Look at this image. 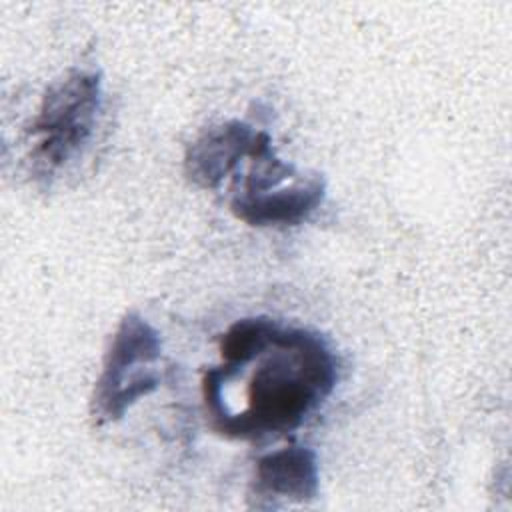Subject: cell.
<instances>
[{
	"label": "cell",
	"instance_id": "obj_3",
	"mask_svg": "<svg viewBox=\"0 0 512 512\" xmlns=\"http://www.w3.org/2000/svg\"><path fill=\"white\" fill-rule=\"evenodd\" d=\"M160 354L162 340L158 330L138 312L124 314L92 392V414L100 424L124 418L140 398L158 388L160 378L154 364Z\"/></svg>",
	"mask_w": 512,
	"mask_h": 512
},
{
	"label": "cell",
	"instance_id": "obj_1",
	"mask_svg": "<svg viewBox=\"0 0 512 512\" xmlns=\"http://www.w3.org/2000/svg\"><path fill=\"white\" fill-rule=\"evenodd\" d=\"M218 368L244 376L240 406L210 422L230 440H262L298 430L330 398L338 382V360L326 338L282 322L250 360L220 362Z\"/></svg>",
	"mask_w": 512,
	"mask_h": 512
},
{
	"label": "cell",
	"instance_id": "obj_5",
	"mask_svg": "<svg viewBox=\"0 0 512 512\" xmlns=\"http://www.w3.org/2000/svg\"><path fill=\"white\" fill-rule=\"evenodd\" d=\"M326 182L322 176H302L262 188L232 190L230 210L248 226L290 228L306 222L324 202Z\"/></svg>",
	"mask_w": 512,
	"mask_h": 512
},
{
	"label": "cell",
	"instance_id": "obj_2",
	"mask_svg": "<svg viewBox=\"0 0 512 512\" xmlns=\"http://www.w3.org/2000/svg\"><path fill=\"white\" fill-rule=\"evenodd\" d=\"M100 110V72L70 68L56 78L44 90L28 128L32 172L40 178H52L80 158L94 136Z\"/></svg>",
	"mask_w": 512,
	"mask_h": 512
},
{
	"label": "cell",
	"instance_id": "obj_4",
	"mask_svg": "<svg viewBox=\"0 0 512 512\" xmlns=\"http://www.w3.org/2000/svg\"><path fill=\"white\" fill-rule=\"evenodd\" d=\"M272 150L268 132L234 118L206 128L188 144L184 172L200 188H218L244 160H256Z\"/></svg>",
	"mask_w": 512,
	"mask_h": 512
},
{
	"label": "cell",
	"instance_id": "obj_6",
	"mask_svg": "<svg viewBox=\"0 0 512 512\" xmlns=\"http://www.w3.org/2000/svg\"><path fill=\"white\" fill-rule=\"evenodd\" d=\"M318 488L320 470L314 450L284 446L256 460L248 500L254 508L306 504L318 496Z\"/></svg>",
	"mask_w": 512,
	"mask_h": 512
}]
</instances>
